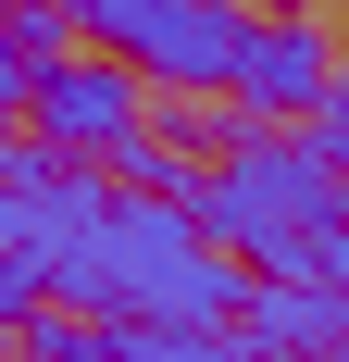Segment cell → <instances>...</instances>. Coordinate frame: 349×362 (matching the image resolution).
<instances>
[{
	"mask_svg": "<svg viewBox=\"0 0 349 362\" xmlns=\"http://www.w3.org/2000/svg\"><path fill=\"white\" fill-rule=\"evenodd\" d=\"M200 225L262 275H324V250L349 238V175L324 163V138H237L200 175Z\"/></svg>",
	"mask_w": 349,
	"mask_h": 362,
	"instance_id": "6da1fadb",
	"label": "cell"
},
{
	"mask_svg": "<svg viewBox=\"0 0 349 362\" xmlns=\"http://www.w3.org/2000/svg\"><path fill=\"white\" fill-rule=\"evenodd\" d=\"M63 25H88L112 63H138L150 88H200V100H225L262 13H249V0H63Z\"/></svg>",
	"mask_w": 349,
	"mask_h": 362,
	"instance_id": "7a4b0ae2",
	"label": "cell"
},
{
	"mask_svg": "<svg viewBox=\"0 0 349 362\" xmlns=\"http://www.w3.org/2000/svg\"><path fill=\"white\" fill-rule=\"evenodd\" d=\"M138 88H150V75L112 63V50H50V63H37V88H25V112H37V138H50V150L112 163V150L138 138Z\"/></svg>",
	"mask_w": 349,
	"mask_h": 362,
	"instance_id": "3957f363",
	"label": "cell"
},
{
	"mask_svg": "<svg viewBox=\"0 0 349 362\" xmlns=\"http://www.w3.org/2000/svg\"><path fill=\"white\" fill-rule=\"evenodd\" d=\"M324 88H337L324 25L262 13V25H249V63H237V88H225V100H237V112H324Z\"/></svg>",
	"mask_w": 349,
	"mask_h": 362,
	"instance_id": "277c9868",
	"label": "cell"
},
{
	"mask_svg": "<svg viewBox=\"0 0 349 362\" xmlns=\"http://www.w3.org/2000/svg\"><path fill=\"white\" fill-rule=\"evenodd\" d=\"M337 288L324 275H262V288L237 300V337H262V350H337Z\"/></svg>",
	"mask_w": 349,
	"mask_h": 362,
	"instance_id": "5b68a950",
	"label": "cell"
},
{
	"mask_svg": "<svg viewBox=\"0 0 349 362\" xmlns=\"http://www.w3.org/2000/svg\"><path fill=\"white\" fill-rule=\"evenodd\" d=\"M100 362H262V350H249L237 325H150V313H112Z\"/></svg>",
	"mask_w": 349,
	"mask_h": 362,
	"instance_id": "8992f818",
	"label": "cell"
},
{
	"mask_svg": "<svg viewBox=\"0 0 349 362\" xmlns=\"http://www.w3.org/2000/svg\"><path fill=\"white\" fill-rule=\"evenodd\" d=\"M112 325V313H100ZM100 325H88V313H50V300H37L25 313V362H100Z\"/></svg>",
	"mask_w": 349,
	"mask_h": 362,
	"instance_id": "52a82bcc",
	"label": "cell"
},
{
	"mask_svg": "<svg viewBox=\"0 0 349 362\" xmlns=\"http://www.w3.org/2000/svg\"><path fill=\"white\" fill-rule=\"evenodd\" d=\"M312 138H324V163L349 175V63H337V88H324V112H312Z\"/></svg>",
	"mask_w": 349,
	"mask_h": 362,
	"instance_id": "ba28073f",
	"label": "cell"
},
{
	"mask_svg": "<svg viewBox=\"0 0 349 362\" xmlns=\"http://www.w3.org/2000/svg\"><path fill=\"white\" fill-rule=\"evenodd\" d=\"M324 288H337V313H349V238H337V250H324Z\"/></svg>",
	"mask_w": 349,
	"mask_h": 362,
	"instance_id": "9c48e42d",
	"label": "cell"
},
{
	"mask_svg": "<svg viewBox=\"0 0 349 362\" xmlns=\"http://www.w3.org/2000/svg\"><path fill=\"white\" fill-rule=\"evenodd\" d=\"M249 13H312V0H249Z\"/></svg>",
	"mask_w": 349,
	"mask_h": 362,
	"instance_id": "30bf717a",
	"label": "cell"
},
{
	"mask_svg": "<svg viewBox=\"0 0 349 362\" xmlns=\"http://www.w3.org/2000/svg\"><path fill=\"white\" fill-rule=\"evenodd\" d=\"M262 362H324V350H262Z\"/></svg>",
	"mask_w": 349,
	"mask_h": 362,
	"instance_id": "8fae6325",
	"label": "cell"
}]
</instances>
